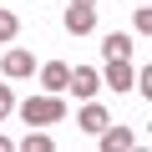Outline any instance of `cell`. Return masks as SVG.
Masks as SVG:
<instances>
[{
  "label": "cell",
  "instance_id": "1",
  "mask_svg": "<svg viewBox=\"0 0 152 152\" xmlns=\"http://www.w3.org/2000/svg\"><path fill=\"white\" fill-rule=\"evenodd\" d=\"M61 117H66V102H61V91L31 96V102L20 107V122H26V127H51V122H61Z\"/></svg>",
  "mask_w": 152,
  "mask_h": 152
},
{
  "label": "cell",
  "instance_id": "15",
  "mask_svg": "<svg viewBox=\"0 0 152 152\" xmlns=\"http://www.w3.org/2000/svg\"><path fill=\"white\" fill-rule=\"evenodd\" d=\"M71 5H96V0H71Z\"/></svg>",
  "mask_w": 152,
  "mask_h": 152
},
{
  "label": "cell",
  "instance_id": "7",
  "mask_svg": "<svg viewBox=\"0 0 152 152\" xmlns=\"http://www.w3.org/2000/svg\"><path fill=\"white\" fill-rule=\"evenodd\" d=\"M107 122H112V117H107L96 102H86V107H81V117H76V127H86V132H96V137L107 132Z\"/></svg>",
  "mask_w": 152,
  "mask_h": 152
},
{
  "label": "cell",
  "instance_id": "3",
  "mask_svg": "<svg viewBox=\"0 0 152 152\" xmlns=\"http://www.w3.org/2000/svg\"><path fill=\"white\" fill-rule=\"evenodd\" d=\"M66 31H71V36L96 31V10H91V5H71V10H66Z\"/></svg>",
  "mask_w": 152,
  "mask_h": 152
},
{
  "label": "cell",
  "instance_id": "17",
  "mask_svg": "<svg viewBox=\"0 0 152 152\" xmlns=\"http://www.w3.org/2000/svg\"><path fill=\"white\" fill-rule=\"evenodd\" d=\"M137 5H147V0H137Z\"/></svg>",
  "mask_w": 152,
  "mask_h": 152
},
{
  "label": "cell",
  "instance_id": "4",
  "mask_svg": "<svg viewBox=\"0 0 152 152\" xmlns=\"http://www.w3.org/2000/svg\"><path fill=\"white\" fill-rule=\"evenodd\" d=\"M107 86H112V91H132V86H137V71H132L127 61H107Z\"/></svg>",
  "mask_w": 152,
  "mask_h": 152
},
{
  "label": "cell",
  "instance_id": "11",
  "mask_svg": "<svg viewBox=\"0 0 152 152\" xmlns=\"http://www.w3.org/2000/svg\"><path fill=\"white\" fill-rule=\"evenodd\" d=\"M20 147H26V152H51V147H56V142H51V137H46V132H31V137H26V142H20Z\"/></svg>",
  "mask_w": 152,
  "mask_h": 152
},
{
  "label": "cell",
  "instance_id": "5",
  "mask_svg": "<svg viewBox=\"0 0 152 152\" xmlns=\"http://www.w3.org/2000/svg\"><path fill=\"white\" fill-rule=\"evenodd\" d=\"M0 66H5V76H31V71H36V56L15 46V51H5V61H0Z\"/></svg>",
  "mask_w": 152,
  "mask_h": 152
},
{
  "label": "cell",
  "instance_id": "9",
  "mask_svg": "<svg viewBox=\"0 0 152 152\" xmlns=\"http://www.w3.org/2000/svg\"><path fill=\"white\" fill-rule=\"evenodd\" d=\"M102 51H107V61H132V36H122V31H112Z\"/></svg>",
  "mask_w": 152,
  "mask_h": 152
},
{
  "label": "cell",
  "instance_id": "12",
  "mask_svg": "<svg viewBox=\"0 0 152 152\" xmlns=\"http://www.w3.org/2000/svg\"><path fill=\"white\" fill-rule=\"evenodd\" d=\"M137 91L152 102V66H142V71H137Z\"/></svg>",
  "mask_w": 152,
  "mask_h": 152
},
{
  "label": "cell",
  "instance_id": "13",
  "mask_svg": "<svg viewBox=\"0 0 152 152\" xmlns=\"http://www.w3.org/2000/svg\"><path fill=\"white\" fill-rule=\"evenodd\" d=\"M137 31L152 36V0H147V5H137Z\"/></svg>",
  "mask_w": 152,
  "mask_h": 152
},
{
  "label": "cell",
  "instance_id": "2",
  "mask_svg": "<svg viewBox=\"0 0 152 152\" xmlns=\"http://www.w3.org/2000/svg\"><path fill=\"white\" fill-rule=\"evenodd\" d=\"M96 86H102V76L91 71V66H71V96H96Z\"/></svg>",
  "mask_w": 152,
  "mask_h": 152
},
{
  "label": "cell",
  "instance_id": "14",
  "mask_svg": "<svg viewBox=\"0 0 152 152\" xmlns=\"http://www.w3.org/2000/svg\"><path fill=\"white\" fill-rule=\"evenodd\" d=\"M15 107V96H10V86H0V122H5V112Z\"/></svg>",
  "mask_w": 152,
  "mask_h": 152
},
{
  "label": "cell",
  "instance_id": "8",
  "mask_svg": "<svg viewBox=\"0 0 152 152\" xmlns=\"http://www.w3.org/2000/svg\"><path fill=\"white\" fill-rule=\"evenodd\" d=\"M137 137H132V127H107L102 132V152H127Z\"/></svg>",
  "mask_w": 152,
  "mask_h": 152
},
{
  "label": "cell",
  "instance_id": "10",
  "mask_svg": "<svg viewBox=\"0 0 152 152\" xmlns=\"http://www.w3.org/2000/svg\"><path fill=\"white\" fill-rule=\"evenodd\" d=\"M20 36V20L10 15V10H0V46H5V41H15Z\"/></svg>",
  "mask_w": 152,
  "mask_h": 152
},
{
  "label": "cell",
  "instance_id": "16",
  "mask_svg": "<svg viewBox=\"0 0 152 152\" xmlns=\"http://www.w3.org/2000/svg\"><path fill=\"white\" fill-rule=\"evenodd\" d=\"M5 147H10V137H0V152H5Z\"/></svg>",
  "mask_w": 152,
  "mask_h": 152
},
{
  "label": "cell",
  "instance_id": "6",
  "mask_svg": "<svg viewBox=\"0 0 152 152\" xmlns=\"http://www.w3.org/2000/svg\"><path fill=\"white\" fill-rule=\"evenodd\" d=\"M41 81H46L51 91H66V86H71V66H66V61H51V66H41Z\"/></svg>",
  "mask_w": 152,
  "mask_h": 152
}]
</instances>
